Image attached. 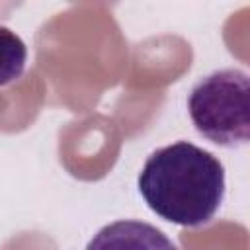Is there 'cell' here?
Segmentation results:
<instances>
[{"label": "cell", "instance_id": "3", "mask_svg": "<svg viewBox=\"0 0 250 250\" xmlns=\"http://www.w3.org/2000/svg\"><path fill=\"white\" fill-rule=\"evenodd\" d=\"M86 250H178L176 244L154 225L123 219L102 227Z\"/></svg>", "mask_w": 250, "mask_h": 250}, {"label": "cell", "instance_id": "2", "mask_svg": "<svg viewBox=\"0 0 250 250\" xmlns=\"http://www.w3.org/2000/svg\"><path fill=\"white\" fill-rule=\"evenodd\" d=\"M250 80L240 68H221L199 78L189 96L188 111L193 127L207 141L236 148L250 139Z\"/></svg>", "mask_w": 250, "mask_h": 250}, {"label": "cell", "instance_id": "1", "mask_svg": "<svg viewBox=\"0 0 250 250\" xmlns=\"http://www.w3.org/2000/svg\"><path fill=\"white\" fill-rule=\"evenodd\" d=\"M139 191L160 219L201 227L223 203L225 168L213 152L178 141L150 152L139 174Z\"/></svg>", "mask_w": 250, "mask_h": 250}, {"label": "cell", "instance_id": "4", "mask_svg": "<svg viewBox=\"0 0 250 250\" xmlns=\"http://www.w3.org/2000/svg\"><path fill=\"white\" fill-rule=\"evenodd\" d=\"M27 61V47L23 39L0 25V86H6L18 80L25 70Z\"/></svg>", "mask_w": 250, "mask_h": 250}]
</instances>
